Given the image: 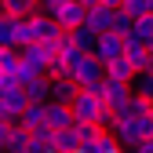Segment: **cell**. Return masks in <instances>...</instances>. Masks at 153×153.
Returning a JSON list of instances; mask_svg holds the SVG:
<instances>
[{
    "label": "cell",
    "instance_id": "52a82bcc",
    "mask_svg": "<svg viewBox=\"0 0 153 153\" xmlns=\"http://www.w3.org/2000/svg\"><path fill=\"white\" fill-rule=\"evenodd\" d=\"M88 26H91L95 33H109L113 26H117V7H109V4L91 7V11H88Z\"/></svg>",
    "mask_w": 153,
    "mask_h": 153
},
{
    "label": "cell",
    "instance_id": "9c48e42d",
    "mask_svg": "<svg viewBox=\"0 0 153 153\" xmlns=\"http://www.w3.org/2000/svg\"><path fill=\"white\" fill-rule=\"evenodd\" d=\"M18 36H22V18L0 11V44H7V48H22V44H18Z\"/></svg>",
    "mask_w": 153,
    "mask_h": 153
},
{
    "label": "cell",
    "instance_id": "3957f363",
    "mask_svg": "<svg viewBox=\"0 0 153 153\" xmlns=\"http://www.w3.org/2000/svg\"><path fill=\"white\" fill-rule=\"evenodd\" d=\"M66 29H76V26H84L88 22V7H84V0H62L59 7L51 11Z\"/></svg>",
    "mask_w": 153,
    "mask_h": 153
},
{
    "label": "cell",
    "instance_id": "6da1fadb",
    "mask_svg": "<svg viewBox=\"0 0 153 153\" xmlns=\"http://www.w3.org/2000/svg\"><path fill=\"white\" fill-rule=\"evenodd\" d=\"M124 48H128V44H124V36H120L117 29H109V33H99V40H95L91 51H95V59L106 66V62H113V59H120Z\"/></svg>",
    "mask_w": 153,
    "mask_h": 153
},
{
    "label": "cell",
    "instance_id": "8fae6325",
    "mask_svg": "<svg viewBox=\"0 0 153 153\" xmlns=\"http://www.w3.org/2000/svg\"><path fill=\"white\" fill-rule=\"evenodd\" d=\"M18 120H22L26 128H40V124H48V102H29L26 113H22Z\"/></svg>",
    "mask_w": 153,
    "mask_h": 153
},
{
    "label": "cell",
    "instance_id": "5b68a950",
    "mask_svg": "<svg viewBox=\"0 0 153 153\" xmlns=\"http://www.w3.org/2000/svg\"><path fill=\"white\" fill-rule=\"evenodd\" d=\"M106 80H109V76H106ZM131 99H135V88H131V84H120V80H109L106 84V106L113 113H124Z\"/></svg>",
    "mask_w": 153,
    "mask_h": 153
},
{
    "label": "cell",
    "instance_id": "2e32d148",
    "mask_svg": "<svg viewBox=\"0 0 153 153\" xmlns=\"http://www.w3.org/2000/svg\"><path fill=\"white\" fill-rule=\"evenodd\" d=\"M59 4H62V0H44V7H48V11H55Z\"/></svg>",
    "mask_w": 153,
    "mask_h": 153
},
{
    "label": "cell",
    "instance_id": "7a4b0ae2",
    "mask_svg": "<svg viewBox=\"0 0 153 153\" xmlns=\"http://www.w3.org/2000/svg\"><path fill=\"white\" fill-rule=\"evenodd\" d=\"M0 99H4V109H7V117H11V120H18V117L26 113V106H29V91H26V84L11 80L4 91H0Z\"/></svg>",
    "mask_w": 153,
    "mask_h": 153
},
{
    "label": "cell",
    "instance_id": "4fadbf2b",
    "mask_svg": "<svg viewBox=\"0 0 153 153\" xmlns=\"http://www.w3.org/2000/svg\"><path fill=\"white\" fill-rule=\"evenodd\" d=\"M135 33L142 36L146 44H153V11H146V15H139V18H135Z\"/></svg>",
    "mask_w": 153,
    "mask_h": 153
},
{
    "label": "cell",
    "instance_id": "5bb4252c",
    "mask_svg": "<svg viewBox=\"0 0 153 153\" xmlns=\"http://www.w3.org/2000/svg\"><path fill=\"white\" fill-rule=\"evenodd\" d=\"M135 91H139V95H149V99H153V69H142V73L135 76Z\"/></svg>",
    "mask_w": 153,
    "mask_h": 153
},
{
    "label": "cell",
    "instance_id": "30bf717a",
    "mask_svg": "<svg viewBox=\"0 0 153 153\" xmlns=\"http://www.w3.org/2000/svg\"><path fill=\"white\" fill-rule=\"evenodd\" d=\"M0 11L15 15V18H26L33 11H44V0H0Z\"/></svg>",
    "mask_w": 153,
    "mask_h": 153
},
{
    "label": "cell",
    "instance_id": "ba28073f",
    "mask_svg": "<svg viewBox=\"0 0 153 153\" xmlns=\"http://www.w3.org/2000/svg\"><path fill=\"white\" fill-rule=\"evenodd\" d=\"M22 59H26V62H33L40 73H48V69H51V51H48V44H44V40L26 44V48H22Z\"/></svg>",
    "mask_w": 153,
    "mask_h": 153
},
{
    "label": "cell",
    "instance_id": "8992f818",
    "mask_svg": "<svg viewBox=\"0 0 153 153\" xmlns=\"http://www.w3.org/2000/svg\"><path fill=\"white\" fill-rule=\"evenodd\" d=\"M106 76H109V80H120V84H135V76H139V66L131 62L128 55H120V59L106 62Z\"/></svg>",
    "mask_w": 153,
    "mask_h": 153
},
{
    "label": "cell",
    "instance_id": "9a60e30c",
    "mask_svg": "<svg viewBox=\"0 0 153 153\" xmlns=\"http://www.w3.org/2000/svg\"><path fill=\"white\" fill-rule=\"evenodd\" d=\"M120 7H124L131 18H139V15H146V11H149V0H124Z\"/></svg>",
    "mask_w": 153,
    "mask_h": 153
},
{
    "label": "cell",
    "instance_id": "277c9868",
    "mask_svg": "<svg viewBox=\"0 0 153 153\" xmlns=\"http://www.w3.org/2000/svg\"><path fill=\"white\" fill-rule=\"evenodd\" d=\"M48 124H55L59 131L76 128V113H73L69 99H51V102H48Z\"/></svg>",
    "mask_w": 153,
    "mask_h": 153
},
{
    "label": "cell",
    "instance_id": "7c38bea8",
    "mask_svg": "<svg viewBox=\"0 0 153 153\" xmlns=\"http://www.w3.org/2000/svg\"><path fill=\"white\" fill-rule=\"evenodd\" d=\"M73 36H76V48H88V51L95 48V40H99V33H95L88 22H84V26H76V29H73Z\"/></svg>",
    "mask_w": 153,
    "mask_h": 153
},
{
    "label": "cell",
    "instance_id": "e0dca14e",
    "mask_svg": "<svg viewBox=\"0 0 153 153\" xmlns=\"http://www.w3.org/2000/svg\"><path fill=\"white\" fill-rule=\"evenodd\" d=\"M102 4H109V7H120V4H124V0H102Z\"/></svg>",
    "mask_w": 153,
    "mask_h": 153
}]
</instances>
